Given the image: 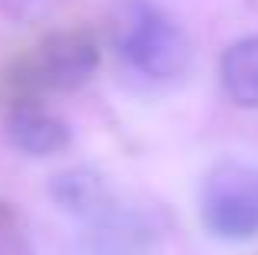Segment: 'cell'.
Here are the masks:
<instances>
[{
	"label": "cell",
	"mask_w": 258,
	"mask_h": 255,
	"mask_svg": "<svg viewBox=\"0 0 258 255\" xmlns=\"http://www.w3.org/2000/svg\"><path fill=\"white\" fill-rule=\"evenodd\" d=\"M114 43L134 69L154 79H173L189 62L186 33L147 0H124L118 7Z\"/></svg>",
	"instance_id": "1"
},
{
	"label": "cell",
	"mask_w": 258,
	"mask_h": 255,
	"mask_svg": "<svg viewBox=\"0 0 258 255\" xmlns=\"http://www.w3.org/2000/svg\"><path fill=\"white\" fill-rule=\"evenodd\" d=\"M200 216L216 239L242 242L258 236V167L245 160L216 164L203 183Z\"/></svg>",
	"instance_id": "2"
},
{
	"label": "cell",
	"mask_w": 258,
	"mask_h": 255,
	"mask_svg": "<svg viewBox=\"0 0 258 255\" xmlns=\"http://www.w3.org/2000/svg\"><path fill=\"white\" fill-rule=\"evenodd\" d=\"M98 66V49L85 33H56L36 52V76L46 89H76Z\"/></svg>",
	"instance_id": "3"
},
{
	"label": "cell",
	"mask_w": 258,
	"mask_h": 255,
	"mask_svg": "<svg viewBox=\"0 0 258 255\" xmlns=\"http://www.w3.org/2000/svg\"><path fill=\"white\" fill-rule=\"evenodd\" d=\"M7 134H10V144L30 157L59 154L72 141L66 121H59L52 111L39 108V105H17L7 118Z\"/></svg>",
	"instance_id": "4"
},
{
	"label": "cell",
	"mask_w": 258,
	"mask_h": 255,
	"mask_svg": "<svg viewBox=\"0 0 258 255\" xmlns=\"http://www.w3.org/2000/svg\"><path fill=\"white\" fill-rule=\"evenodd\" d=\"M222 85L239 108H258V36H245L226 49Z\"/></svg>",
	"instance_id": "5"
},
{
	"label": "cell",
	"mask_w": 258,
	"mask_h": 255,
	"mask_svg": "<svg viewBox=\"0 0 258 255\" xmlns=\"http://www.w3.org/2000/svg\"><path fill=\"white\" fill-rule=\"evenodd\" d=\"M52 197L62 210L79 213V216H101L108 213L111 200L105 193V183H101L95 173L88 170H69V173H59L52 180Z\"/></svg>",
	"instance_id": "6"
}]
</instances>
